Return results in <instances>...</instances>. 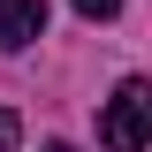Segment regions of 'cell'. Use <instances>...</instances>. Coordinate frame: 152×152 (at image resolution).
Instances as JSON below:
<instances>
[{
  "label": "cell",
  "instance_id": "3957f363",
  "mask_svg": "<svg viewBox=\"0 0 152 152\" xmlns=\"http://www.w3.org/2000/svg\"><path fill=\"white\" fill-rule=\"evenodd\" d=\"M76 15H91V23H114V15H122V0H76Z\"/></svg>",
  "mask_w": 152,
  "mask_h": 152
},
{
  "label": "cell",
  "instance_id": "5b68a950",
  "mask_svg": "<svg viewBox=\"0 0 152 152\" xmlns=\"http://www.w3.org/2000/svg\"><path fill=\"white\" fill-rule=\"evenodd\" d=\"M46 152H76V145H46Z\"/></svg>",
  "mask_w": 152,
  "mask_h": 152
},
{
  "label": "cell",
  "instance_id": "7a4b0ae2",
  "mask_svg": "<svg viewBox=\"0 0 152 152\" xmlns=\"http://www.w3.org/2000/svg\"><path fill=\"white\" fill-rule=\"evenodd\" d=\"M38 31H46V0H0V46H8V53L31 46Z\"/></svg>",
  "mask_w": 152,
  "mask_h": 152
},
{
  "label": "cell",
  "instance_id": "6da1fadb",
  "mask_svg": "<svg viewBox=\"0 0 152 152\" xmlns=\"http://www.w3.org/2000/svg\"><path fill=\"white\" fill-rule=\"evenodd\" d=\"M99 145L107 152H145L152 145V84L145 76H122L107 99V114H99Z\"/></svg>",
  "mask_w": 152,
  "mask_h": 152
},
{
  "label": "cell",
  "instance_id": "277c9868",
  "mask_svg": "<svg viewBox=\"0 0 152 152\" xmlns=\"http://www.w3.org/2000/svg\"><path fill=\"white\" fill-rule=\"evenodd\" d=\"M8 145H15V114L0 107V152H8Z\"/></svg>",
  "mask_w": 152,
  "mask_h": 152
}]
</instances>
